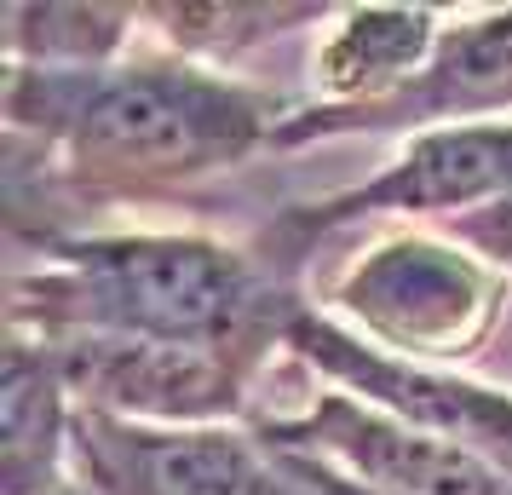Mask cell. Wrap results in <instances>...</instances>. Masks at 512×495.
<instances>
[{
    "label": "cell",
    "mask_w": 512,
    "mask_h": 495,
    "mask_svg": "<svg viewBox=\"0 0 512 495\" xmlns=\"http://www.w3.org/2000/svg\"><path fill=\"white\" fill-rule=\"evenodd\" d=\"M300 98L179 52H127L104 70L6 64V236L41 254L98 213L167 202L277 150Z\"/></svg>",
    "instance_id": "6da1fadb"
},
{
    "label": "cell",
    "mask_w": 512,
    "mask_h": 495,
    "mask_svg": "<svg viewBox=\"0 0 512 495\" xmlns=\"http://www.w3.org/2000/svg\"><path fill=\"white\" fill-rule=\"evenodd\" d=\"M311 306L254 236L87 231L12 265L6 329L35 340H139L202 346L259 363L288 357V329Z\"/></svg>",
    "instance_id": "7a4b0ae2"
},
{
    "label": "cell",
    "mask_w": 512,
    "mask_h": 495,
    "mask_svg": "<svg viewBox=\"0 0 512 495\" xmlns=\"http://www.w3.org/2000/svg\"><path fill=\"white\" fill-rule=\"evenodd\" d=\"M507 277L449 231H386L328 288V317L380 352L466 369L501 329Z\"/></svg>",
    "instance_id": "3957f363"
},
{
    "label": "cell",
    "mask_w": 512,
    "mask_h": 495,
    "mask_svg": "<svg viewBox=\"0 0 512 495\" xmlns=\"http://www.w3.org/2000/svg\"><path fill=\"white\" fill-rule=\"evenodd\" d=\"M512 196V116L507 121H461L403 139L392 162L346 190H328L311 202H288L254 231L271 260L305 283V265L317 260L328 236L369 225V219H461Z\"/></svg>",
    "instance_id": "277c9868"
},
{
    "label": "cell",
    "mask_w": 512,
    "mask_h": 495,
    "mask_svg": "<svg viewBox=\"0 0 512 495\" xmlns=\"http://www.w3.org/2000/svg\"><path fill=\"white\" fill-rule=\"evenodd\" d=\"M288 357L317 386H334L346 398L369 403L392 421H409L420 432H438L449 444H466L512 472V386L472 380L466 369H432L397 352H380L328 311L305 306L288 329Z\"/></svg>",
    "instance_id": "5b68a950"
},
{
    "label": "cell",
    "mask_w": 512,
    "mask_h": 495,
    "mask_svg": "<svg viewBox=\"0 0 512 495\" xmlns=\"http://www.w3.org/2000/svg\"><path fill=\"white\" fill-rule=\"evenodd\" d=\"M265 444L305 449L328 467H340L374 495H512V472L466 444L438 432L392 421L369 403L346 398L334 386H311V398L288 415L248 421Z\"/></svg>",
    "instance_id": "8992f818"
},
{
    "label": "cell",
    "mask_w": 512,
    "mask_h": 495,
    "mask_svg": "<svg viewBox=\"0 0 512 495\" xmlns=\"http://www.w3.org/2000/svg\"><path fill=\"white\" fill-rule=\"evenodd\" d=\"M70 380L75 409L156 426H248L254 386L271 363L202 346L139 340H47Z\"/></svg>",
    "instance_id": "52a82bcc"
},
{
    "label": "cell",
    "mask_w": 512,
    "mask_h": 495,
    "mask_svg": "<svg viewBox=\"0 0 512 495\" xmlns=\"http://www.w3.org/2000/svg\"><path fill=\"white\" fill-rule=\"evenodd\" d=\"M512 116V6L472 12L443 29L432 64L369 110H323V104H294L282 121L277 150H305L323 139H374V133H432V127H461V121H507Z\"/></svg>",
    "instance_id": "ba28073f"
},
{
    "label": "cell",
    "mask_w": 512,
    "mask_h": 495,
    "mask_svg": "<svg viewBox=\"0 0 512 495\" xmlns=\"http://www.w3.org/2000/svg\"><path fill=\"white\" fill-rule=\"evenodd\" d=\"M265 455L254 426H156L75 409L70 484L81 495H254Z\"/></svg>",
    "instance_id": "9c48e42d"
},
{
    "label": "cell",
    "mask_w": 512,
    "mask_h": 495,
    "mask_svg": "<svg viewBox=\"0 0 512 495\" xmlns=\"http://www.w3.org/2000/svg\"><path fill=\"white\" fill-rule=\"evenodd\" d=\"M438 6L374 0V6H334L317 52H311V98L323 110H369L380 98L403 93L443 41Z\"/></svg>",
    "instance_id": "30bf717a"
},
{
    "label": "cell",
    "mask_w": 512,
    "mask_h": 495,
    "mask_svg": "<svg viewBox=\"0 0 512 495\" xmlns=\"http://www.w3.org/2000/svg\"><path fill=\"white\" fill-rule=\"evenodd\" d=\"M75 398L58 352L35 334L6 329L0 352V495L70 490Z\"/></svg>",
    "instance_id": "8fae6325"
},
{
    "label": "cell",
    "mask_w": 512,
    "mask_h": 495,
    "mask_svg": "<svg viewBox=\"0 0 512 495\" xmlns=\"http://www.w3.org/2000/svg\"><path fill=\"white\" fill-rule=\"evenodd\" d=\"M144 29V6H6V64L104 70L121 64Z\"/></svg>",
    "instance_id": "7c38bea8"
},
{
    "label": "cell",
    "mask_w": 512,
    "mask_h": 495,
    "mask_svg": "<svg viewBox=\"0 0 512 495\" xmlns=\"http://www.w3.org/2000/svg\"><path fill=\"white\" fill-rule=\"evenodd\" d=\"M334 6H225V0H167V6H144V29L162 35L167 52L231 70L236 58L271 47L277 35L305 24H328Z\"/></svg>",
    "instance_id": "4fadbf2b"
},
{
    "label": "cell",
    "mask_w": 512,
    "mask_h": 495,
    "mask_svg": "<svg viewBox=\"0 0 512 495\" xmlns=\"http://www.w3.org/2000/svg\"><path fill=\"white\" fill-rule=\"evenodd\" d=\"M265 472H259L254 495H374L363 490L357 478H346L340 467H328L305 449H282V444H265Z\"/></svg>",
    "instance_id": "5bb4252c"
},
{
    "label": "cell",
    "mask_w": 512,
    "mask_h": 495,
    "mask_svg": "<svg viewBox=\"0 0 512 495\" xmlns=\"http://www.w3.org/2000/svg\"><path fill=\"white\" fill-rule=\"evenodd\" d=\"M443 231L455 236V242H466L478 260H489L501 277H512V196L489 202V208H472V213H461V219H449Z\"/></svg>",
    "instance_id": "9a60e30c"
},
{
    "label": "cell",
    "mask_w": 512,
    "mask_h": 495,
    "mask_svg": "<svg viewBox=\"0 0 512 495\" xmlns=\"http://www.w3.org/2000/svg\"><path fill=\"white\" fill-rule=\"evenodd\" d=\"M64 495H81V490H75V484H70V490H64Z\"/></svg>",
    "instance_id": "2e32d148"
}]
</instances>
